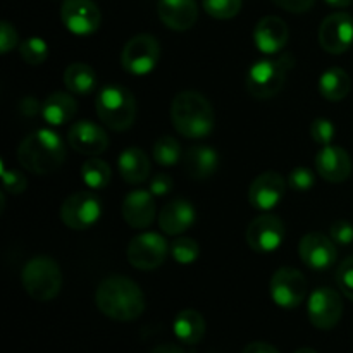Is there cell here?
<instances>
[{"label":"cell","instance_id":"cell-1","mask_svg":"<svg viewBox=\"0 0 353 353\" xmlns=\"http://www.w3.org/2000/svg\"><path fill=\"white\" fill-rule=\"evenodd\" d=\"M95 302L100 312L112 321L131 323L145 310V295L140 286L124 276H110L99 285Z\"/></svg>","mask_w":353,"mask_h":353},{"label":"cell","instance_id":"cell-2","mask_svg":"<svg viewBox=\"0 0 353 353\" xmlns=\"http://www.w3.org/2000/svg\"><path fill=\"white\" fill-rule=\"evenodd\" d=\"M17 161L33 174H50L64 164L65 143L55 131L38 130L21 141L17 148Z\"/></svg>","mask_w":353,"mask_h":353},{"label":"cell","instance_id":"cell-3","mask_svg":"<svg viewBox=\"0 0 353 353\" xmlns=\"http://www.w3.org/2000/svg\"><path fill=\"white\" fill-rule=\"evenodd\" d=\"M171 121L179 134L200 140L212 133L216 117L212 105L202 93L185 90L172 100Z\"/></svg>","mask_w":353,"mask_h":353},{"label":"cell","instance_id":"cell-4","mask_svg":"<svg viewBox=\"0 0 353 353\" xmlns=\"http://www.w3.org/2000/svg\"><path fill=\"white\" fill-rule=\"evenodd\" d=\"M295 65V57L288 52L278 57L254 62L247 72V90L254 99L268 100L278 95L286 83V76Z\"/></svg>","mask_w":353,"mask_h":353},{"label":"cell","instance_id":"cell-5","mask_svg":"<svg viewBox=\"0 0 353 353\" xmlns=\"http://www.w3.org/2000/svg\"><path fill=\"white\" fill-rule=\"evenodd\" d=\"M97 116L112 131H126L137 119V100L133 93L119 85L103 86L95 99Z\"/></svg>","mask_w":353,"mask_h":353},{"label":"cell","instance_id":"cell-6","mask_svg":"<svg viewBox=\"0 0 353 353\" xmlns=\"http://www.w3.org/2000/svg\"><path fill=\"white\" fill-rule=\"evenodd\" d=\"M21 283L28 295L37 302H50L62 288V272L57 262L47 255H37L26 262Z\"/></svg>","mask_w":353,"mask_h":353},{"label":"cell","instance_id":"cell-7","mask_svg":"<svg viewBox=\"0 0 353 353\" xmlns=\"http://www.w3.org/2000/svg\"><path fill=\"white\" fill-rule=\"evenodd\" d=\"M161 59V45L154 34L140 33L130 38L121 52V65L133 76H145L154 71Z\"/></svg>","mask_w":353,"mask_h":353},{"label":"cell","instance_id":"cell-8","mask_svg":"<svg viewBox=\"0 0 353 353\" xmlns=\"http://www.w3.org/2000/svg\"><path fill=\"white\" fill-rule=\"evenodd\" d=\"M102 216V202L93 192H78L64 200L61 207V219L74 231L92 228Z\"/></svg>","mask_w":353,"mask_h":353},{"label":"cell","instance_id":"cell-9","mask_svg":"<svg viewBox=\"0 0 353 353\" xmlns=\"http://www.w3.org/2000/svg\"><path fill=\"white\" fill-rule=\"evenodd\" d=\"M169 252V243L159 233H141L128 245V262L140 271H152L162 265Z\"/></svg>","mask_w":353,"mask_h":353},{"label":"cell","instance_id":"cell-10","mask_svg":"<svg viewBox=\"0 0 353 353\" xmlns=\"http://www.w3.org/2000/svg\"><path fill=\"white\" fill-rule=\"evenodd\" d=\"M271 299L281 309H296L307 295V279L295 268H279L269 285Z\"/></svg>","mask_w":353,"mask_h":353},{"label":"cell","instance_id":"cell-11","mask_svg":"<svg viewBox=\"0 0 353 353\" xmlns=\"http://www.w3.org/2000/svg\"><path fill=\"white\" fill-rule=\"evenodd\" d=\"M307 314L317 330H333L343 316V300L333 288H317L310 295L307 303Z\"/></svg>","mask_w":353,"mask_h":353},{"label":"cell","instance_id":"cell-12","mask_svg":"<svg viewBox=\"0 0 353 353\" xmlns=\"http://www.w3.org/2000/svg\"><path fill=\"white\" fill-rule=\"evenodd\" d=\"M285 238V223L272 214H262L255 217L247 228V243L257 254H269V252L278 250Z\"/></svg>","mask_w":353,"mask_h":353},{"label":"cell","instance_id":"cell-13","mask_svg":"<svg viewBox=\"0 0 353 353\" xmlns=\"http://www.w3.org/2000/svg\"><path fill=\"white\" fill-rule=\"evenodd\" d=\"M61 19L65 30L78 37L95 33L102 23L100 9L93 0H64L61 7Z\"/></svg>","mask_w":353,"mask_h":353},{"label":"cell","instance_id":"cell-14","mask_svg":"<svg viewBox=\"0 0 353 353\" xmlns=\"http://www.w3.org/2000/svg\"><path fill=\"white\" fill-rule=\"evenodd\" d=\"M319 43L327 54L341 55L353 45V17L347 12L330 14L321 23Z\"/></svg>","mask_w":353,"mask_h":353},{"label":"cell","instance_id":"cell-15","mask_svg":"<svg viewBox=\"0 0 353 353\" xmlns=\"http://www.w3.org/2000/svg\"><path fill=\"white\" fill-rule=\"evenodd\" d=\"M300 261L312 271H327L336 262L338 250L334 241L323 233H307L299 243Z\"/></svg>","mask_w":353,"mask_h":353},{"label":"cell","instance_id":"cell-16","mask_svg":"<svg viewBox=\"0 0 353 353\" xmlns=\"http://www.w3.org/2000/svg\"><path fill=\"white\" fill-rule=\"evenodd\" d=\"M288 181L279 172L268 171L259 174L248 188V202L254 209L268 212L279 205L286 193Z\"/></svg>","mask_w":353,"mask_h":353},{"label":"cell","instance_id":"cell-17","mask_svg":"<svg viewBox=\"0 0 353 353\" xmlns=\"http://www.w3.org/2000/svg\"><path fill=\"white\" fill-rule=\"evenodd\" d=\"M68 141L74 152L93 157V155H100L107 150L109 134L99 124L83 119L69 128Z\"/></svg>","mask_w":353,"mask_h":353},{"label":"cell","instance_id":"cell-18","mask_svg":"<svg viewBox=\"0 0 353 353\" xmlns=\"http://www.w3.org/2000/svg\"><path fill=\"white\" fill-rule=\"evenodd\" d=\"M317 174L330 183H343L352 174V159L345 148L326 145L316 154Z\"/></svg>","mask_w":353,"mask_h":353},{"label":"cell","instance_id":"cell-19","mask_svg":"<svg viewBox=\"0 0 353 353\" xmlns=\"http://www.w3.org/2000/svg\"><path fill=\"white\" fill-rule=\"evenodd\" d=\"M290 38V28L281 17L265 16L254 30V41L259 50L265 55H274L286 47Z\"/></svg>","mask_w":353,"mask_h":353},{"label":"cell","instance_id":"cell-20","mask_svg":"<svg viewBox=\"0 0 353 353\" xmlns=\"http://www.w3.org/2000/svg\"><path fill=\"white\" fill-rule=\"evenodd\" d=\"M123 219L128 226L134 230H145L150 226L155 219V202L152 192L147 190H134L128 193L123 200Z\"/></svg>","mask_w":353,"mask_h":353},{"label":"cell","instance_id":"cell-21","mask_svg":"<svg viewBox=\"0 0 353 353\" xmlns=\"http://www.w3.org/2000/svg\"><path fill=\"white\" fill-rule=\"evenodd\" d=\"M157 12L169 30L186 31L196 23L199 7L195 0H159Z\"/></svg>","mask_w":353,"mask_h":353},{"label":"cell","instance_id":"cell-22","mask_svg":"<svg viewBox=\"0 0 353 353\" xmlns=\"http://www.w3.org/2000/svg\"><path fill=\"white\" fill-rule=\"evenodd\" d=\"M196 210L188 200H172L159 214V226L168 236H178L195 224Z\"/></svg>","mask_w":353,"mask_h":353},{"label":"cell","instance_id":"cell-23","mask_svg":"<svg viewBox=\"0 0 353 353\" xmlns=\"http://www.w3.org/2000/svg\"><path fill=\"white\" fill-rule=\"evenodd\" d=\"M219 168V155L212 147L196 145L185 154V171L193 179H209Z\"/></svg>","mask_w":353,"mask_h":353},{"label":"cell","instance_id":"cell-24","mask_svg":"<svg viewBox=\"0 0 353 353\" xmlns=\"http://www.w3.org/2000/svg\"><path fill=\"white\" fill-rule=\"evenodd\" d=\"M119 174L130 185H140L145 183L150 176V161L148 155L138 147H128L123 150L117 159Z\"/></svg>","mask_w":353,"mask_h":353},{"label":"cell","instance_id":"cell-25","mask_svg":"<svg viewBox=\"0 0 353 353\" xmlns=\"http://www.w3.org/2000/svg\"><path fill=\"white\" fill-rule=\"evenodd\" d=\"M78 103L69 93L54 92L41 103V117L50 126H62L76 116Z\"/></svg>","mask_w":353,"mask_h":353},{"label":"cell","instance_id":"cell-26","mask_svg":"<svg viewBox=\"0 0 353 353\" xmlns=\"http://www.w3.org/2000/svg\"><path fill=\"white\" fill-rule=\"evenodd\" d=\"M205 321H203L202 314L196 312L193 309L181 310L176 316L172 330H174L176 338L185 345H196L202 341L205 336Z\"/></svg>","mask_w":353,"mask_h":353},{"label":"cell","instance_id":"cell-27","mask_svg":"<svg viewBox=\"0 0 353 353\" xmlns=\"http://www.w3.org/2000/svg\"><path fill=\"white\" fill-rule=\"evenodd\" d=\"M352 88V79L341 68H331L319 78V93L330 102H340L347 99Z\"/></svg>","mask_w":353,"mask_h":353},{"label":"cell","instance_id":"cell-28","mask_svg":"<svg viewBox=\"0 0 353 353\" xmlns=\"http://www.w3.org/2000/svg\"><path fill=\"white\" fill-rule=\"evenodd\" d=\"M97 72L85 62L69 64L64 71V85L74 95H88L97 88Z\"/></svg>","mask_w":353,"mask_h":353},{"label":"cell","instance_id":"cell-29","mask_svg":"<svg viewBox=\"0 0 353 353\" xmlns=\"http://www.w3.org/2000/svg\"><path fill=\"white\" fill-rule=\"evenodd\" d=\"M81 179L90 190H103L112 179V171L102 159H90L81 165Z\"/></svg>","mask_w":353,"mask_h":353},{"label":"cell","instance_id":"cell-30","mask_svg":"<svg viewBox=\"0 0 353 353\" xmlns=\"http://www.w3.org/2000/svg\"><path fill=\"white\" fill-rule=\"evenodd\" d=\"M152 157L159 165L171 168V165L178 164V161L181 159V145L174 137L164 134V137L157 138V141L154 143Z\"/></svg>","mask_w":353,"mask_h":353},{"label":"cell","instance_id":"cell-31","mask_svg":"<svg viewBox=\"0 0 353 353\" xmlns=\"http://www.w3.org/2000/svg\"><path fill=\"white\" fill-rule=\"evenodd\" d=\"M19 54L23 61L30 65H40L48 57V45L43 38L31 37L24 40L19 47Z\"/></svg>","mask_w":353,"mask_h":353},{"label":"cell","instance_id":"cell-32","mask_svg":"<svg viewBox=\"0 0 353 353\" xmlns=\"http://www.w3.org/2000/svg\"><path fill=\"white\" fill-rule=\"evenodd\" d=\"M203 9L214 19H233L240 14L241 0H203Z\"/></svg>","mask_w":353,"mask_h":353},{"label":"cell","instance_id":"cell-33","mask_svg":"<svg viewBox=\"0 0 353 353\" xmlns=\"http://www.w3.org/2000/svg\"><path fill=\"white\" fill-rule=\"evenodd\" d=\"M171 255L178 264H193L200 255L199 243L192 238H178L171 243Z\"/></svg>","mask_w":353,"mask_h":353},{"label":"cell","instance_id":"cell-34","mask_svg":"<svg viewBox=\"0 0 353 353\" xmlns=\"http://www.w3.org/2000/svg\"><path fill=\"white\" fill-rule=\"evenodd\" d=\"M2 181H3V192L10 193V195H19L26 190L28 179L23 172L16 171V169H7L2 164Z\"/></svg>","mask_w":353,"mask_h":353},{"label":"cell","instance_id":"cell-35","mask_svg":"<svg viewBox=\"0 0 353 353\" xmlns=\"http://www.w3.org/2000/svg\"><path fill=\"white\" fill-rule=\"evenodd\" d=\"M316 183V174L309 168H295L288 176V186L293 192H309Z\"/></svg>","mask_w":353,"mask_h":353},{"label":"cell","instance_id":"cell-36","mask_svg":"<svg viewBox=\"0 0 353 353\" xmlns=\"http://www.w3.org/2000/svg\"><path fill=\"white\" fill-rule=\"evenodd\" d=\"M336 283L340 292L348 300H353V255L340 264L336 271Z\"/></svg>","mask_w":353,"mask_h":353},{"label":"cell","instance_id":"cell-37","mask_svg":"<svg viewBox=\"0 0 353 353\" xmlns=\"http://www.w3.org/2000/svg\"><path fill=\"white\" fill-rule=\"evenodd\" d=\"M310 134H312V140L316 143L326 147V145H331L334 138V124L326 117H317L310 126Z\"/></svg>","mask_w":353,"mask_h":353},{"label":"cell","instance_id":"cell-38","mask_svg":"<svg viewBox=\"0 0 353 353\" xmlns=\"http://www.w3.org/2000/svg\"><path fill=\"white\" fill-rule=\"evenodd\" d=\"M330 238L334 241V245L348 247L353 243V226L345 219L334 221L330 228Z\"/></svg>","mask_w":353,"mask_h":353},{"label":"cell","instance_id":"cell-39","mask_svg":"<svg viewBox=\"0 0 353 353\" xmlns=\"http://www.w3.org/2000/svg\"><path fill=\"white\" fill-rule=\"evenodd\" d=\"M17 45V31L9 21H2L0 26V50L2 54H9Z\"/></svg>","mask_w":353,"mask_h":353},{"label":"cell","instance_id":"cell-40","mask_svg":"<svg viewBox=\"0 0 353 353\" xmlns=\"http://www.w3.org/2000/svg\"><path fill=\"white\" fill-rule=\"evenodd\" d=\"M172 186L174 183L168 174H155L150 181V192L154 196H164L171 193Z\"/></svg>","mask_w":353,"mask_h":353},{"label":"cell","instance_id":"cell-41","mask_svg":"<svg viewBox=\"0 0 353 353\" xmlns=\"http://www.w3.org/2000/svg\"><path fill=\"white\" fill-rule=\"evenodd\" d=\"M272 2L281 7V9L288 10V12L302 14L312 9L316 0H272Z\"/></svg>","mask_w":353,"mask_h":353},{"label":"cell","instance_id":"cell-42","mask_svg":"<svg viewBox=\"0 0 353 353\" xmlns=\"http://www.w3.org/2000/svg\"><path fill=\"white\" fill-rule=\"evenodd\" d=\"M19 110H21V112L24 114V116L33 117L34 114L41 112V105H40V103L37 102V100L33 99V97H28V99H24L23 102H21Z\"/></svg>","mask_w":353,"mask_h":353},{"label":"cell","instance_id":"cell-43","mask_svg":"<svg viewBox=\"0 0 353 353\" xmlns=\"http://www.w3.org/2000/svg\"><path fill=\"white\" fill-rule=\"evenodd\" d=\"M243 353H279V352L278 348H274L269 343H264V341H254V343L245 347Z\"/></svg>","mask_w":353,"mask_h":353},{"label":"cell","instance_id":"cell-44","mask_svg":"<svg viewBox=\"0 0 353 353\" xmlns=\"http://www.w3.org/2000/svg\"><path fill=\"white\" fill-rule=\"evenodd\" d=\"M150 353H183V350L176 345H161V347L154 348Z\"/></svg>","mask_w":353,"mask_h":353},{"label":"cell","instance_id":"cell-45","mask_svg":"<svg viewBox=\"0 0 353 353\" xmlns=\"http://www.w3.org/2000/svg\"><path fill=\"white\" fill-rule=\"evenodd\" d=\"M324 2L331 7H336V9H345V7L350 6L352 0H324Z\"/></svg>","mask_w":353,"mask_h":353},{"label":"cell","instance_id":"cell-46","mask_svg":"<svg viewBox=\"0 0 353 353\" xmlns=\"http://www.w3.org/2000/svg\"><path fill=\"white\" fill-rule=\"evenodd\" d=\"M295 353H317V352L312 350V348H300V350H296Z\"/></svg>","mask_w":353,"mask_h":353}]
</instances>
